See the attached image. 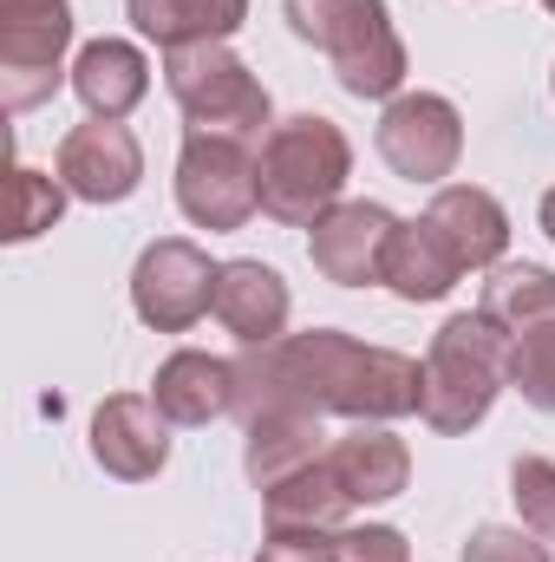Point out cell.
Listing matches in <instances>:
<instances>
[{
  "label": "cell",
  "mask_w": 555,
  "mask_h": 562,
  "mask_svg": "<svg viewBox=\"0 0 555 562\" xmlns=\"http://www.w3.org/2000/svg\"><path fill=\"white\" fill-rule=\"evenodd\" d=\"M353 510H360V504L347 497V484H340V471H333L327 458L287 471L281 484L262 491V517H269V524H320V530H347Z\"/></svg>",
  "instance_id": "obj_21"
},
{
  "label": "cell",
  "mask_w": 555,
  "mask_h": 562,
  "mask_svg": "<svg viewBox=\"0 0 555 562\" xmlns=\"http://www.w3.org/2000/svg\"><path fill=\"white\" fill-rule=\"evenodd\" d=\"M543 236H550V243H555V190H550V196H543Z\"/></svg>",
  "instance_id": "obj_29"
},
{
  "label": "cell",
  "mask_w": 555,
  "mask_h": 562,
  "mask_svg": "<svg viewBox=\"0 0 555 562\" xmlns=\"http://www.w3.org/2000/svg\"><path fill=\"white\" fill-rule=\"evenodd\" d=\"M510 497H517L523 530L543 537V543H555V458L523 451V458L510 464Z\"/></svg>",
  "instance_id": "obj_25"
},
{
  "label": "cell",
  "mask_w": 555,
  "mask_h": 562,
  "mask_svg": "<svg viewBox=\"0 0 555 562\" xmlns=\"http://www.w3.org/2000/svg\"><path fill=\"white\" fill-rule=\"evenodd\" d=\"M66 196H72V190H66L59 177L20 164V170H13V223H7V243H33V236H46V229L66 216Z\"/></svg>",
  "instance_id": "obj_23"
},
{
  "label": "cell",
  "mask_w": 555,
  "mask_h": 562,
  "mask_svg": "<svg viewBox=\"0 0 555 562\" xmlns=\"http://www.w3.org/2000/svg\"><path fill=\"white\" fill-rule=\"evenodd\" d=\"M510 386L536 413H555V321L517 334V347H510Z\"/></svg>",
  "instance_id": "obj_24"
},
{
  "label": "cell",
  "mask_w": 555,
  "mask_h": 562,
  "mask_svg": "<svg viewBox=\"0 0 555 562\" xmlns=\"http://www.w3.org/2000/svg\"><path fill=\"white\" fill-rule=\"evenodd\" d=\"M327 464L340 471V484H347L353 504H393V497L406 491V477H412V451H406V438H393L386 425H353V431H340V438L327 445Z\"/></svg>",
  "instance_id": "obj_17"
},
{
  "label": "cell",
  "mask_w": 555,
  "mask_h": 562,
  "mask_svg": "<svg viewBox=\"0 0 555 562\" xmlns=\"http://www.w3.org/2000/svg\"><path fill=\"white\" fill-rule=\"evenodd\" d=\"M177 210L196 229H209V236L242 229L262 210L256 144L223 138V132H183V150H177Z\"/></svg>",
  "instance_id": "obj_6"
},
{
  "label": "cell",
  "mask_w": 555,
  "mask_h": 562,
  "mask_svg": "<svg viewBox=\"0 0 555 562\" xmlns=\"http://www.w3.org/2000/svg\"><path fill=\"white\" fill-rule=\"evenodd\" d=\"M424 223L444 236V249H451L464 269H497L503 249H510V216H503V203H497L490 190H477V183H438Z\"/></svg>",
  "instance_id": "obj_13"
},
{
  "label": "cell",
  "mask_w": 555,
  "mask_h": 562,
  "mask_svg": "<svg viewBox=\"0 0 555 562\" xmlns=\"http://www.w3.org/2000/svg\"><path fill=\"white\" fill-rule=\"evenodd\" d=\"M256 177H262V216H275L287 229H314L353 177V144L333 119L294 112L262 138Z\"/></svg>",
  "instance_id": "obj_3"
},
{
  "label": "cell",
  "mask_w": 555,
  "mask_h": 562,
  "mask_svg": "<svg viewBox=\"0 0 555 562\" xmlns=\"http://www.w3.org/2000/svg\"><path fill=\"white\" fill-rule=\"evenodd\" d=\"M327 445H333V438L320 431L314 413H262V419L242 425V471H249L256 491H269L287 471L327 458Z\"/></svg>",
  "instance_id": "obj_18"
},
{
  "label": "cell",
  "mask_w": 555,
  "mask_h": 562,
  "mask_svg": "<svg viewBox=\"0 0 555 562\" xmlns=\"http://www.w3.org/2000/svg\"><path fill=\"white\" fill-rule=\"evenodd\" d=\"M216 276H223V262H209L190 236H163L132 269V307L157 334H190L216 307Z\"/></svg>",
  "instance_id": "obj_8"
},
{
  "label": "cell",
  "mask_w": 555,
  "mask_h": 562,
  "mask_svg": "<svg viewBox=\"0 0 555 562\" xmlns=\"http://www.w3.org/2000/svg\"><path fill=\"white\" fill-rule=\"evenodd\" d=\"M132 26L150 46L183 53V46H216L249 20V0H125Z\"/></svg>",
  "instance_id": "obj_19"
},
{
  "label": "cell",
  "mask_w": 555,
  "mask_h": 562,
  "mask_svg": "<svg viewBox=\"0 0 555 562\" xmlns=\"http://www.w3.org/2000/svg\"><path fill=\"white\" fill-rule=\"evenodd\" d=\"M510 347H517V334H503L484 307L451 314L431 334L424 360H418V419L438 438H457V431L484 425L497 393L510 386Z\"/></svg>",
  "instance_id": "obj_2"
},
{
  "label": "cell",
  "mask_w": 555,
  "mask_h": 562,
  "mask_svg": "<svg viewBox=\"0 0 555 562\" xmlns=\"http://www.w3.org/2000/svg\"><path fill=\"white\" fill-rule=\"evenodd\" d=\"M340 562H412V543L393 524H347L340 530Z\"/></svg>",
  "instance_id": "obj_28"
},
{
  "label": "cell",
  "mask_w": 555,
  "mask_h": 562,
  "mask_svg": "<svg viewBox=\"0 0 555 562\" xmlns=\"http://www.w3.org/2000/svg\"><path fill=\"white\" fill-rule=\"evenodd\" d=\"M256 562H340V530L320 524H269L256 543Z\"/></svg>",
  "instance_id": "obj_26"
},
{
  "label": "cell",
  "mask_w": 555,
  "mask_h": 562,
  "mask_svg": "<svg viewBox=\"0 0 555 562\" xmlns=\"http://www.w3.org/2000/svg\"><path fill=\"white\" fill-rule=\"evenodd\" d=\"M150 400H157V413L170 425H216L223 413H236V360L177 347V353L157 367Z\"/></svg>",
  "instance_id": "obj_14"
},
{
  "label": "cell",
  "mask_w": 555,
  "mask_h": 562,
  "mask_svg": "<svg viewBox=\"0 0 555 562\" xmlns=\"http://www.w3.org/2000/svg\"><path fill=\"white\" fill-rule=\"evenodd\" d=\"M163 86H170L177 112L190 119V132H223V138H242V144H262L275 132L269 86L229 53V40L163 53Z\"/></svg>",
  "instance_id": "obj_5"
},
{
  "label": "cell",
  "mask_w": 555,
  "mask_h": 562,
  "mask_svg": "<svg viewBox=\"0 0 555 562\" xmlns=\"http://www.w3.org/2000/svg\"><path fill=\"white\" fill-rule=\"evenodd\" d=\"M66 46H72L66 0H0V105L13 119L59 92Z\"/></svg>",
  "instance_id": "obj_7"
},
{
  "label": "cell",
  "mask_w": 555,
  "mask_h": 562,
  "mask_svg": "<svg viewBox=\"0 0 555 562\" xmlns=\"http://www.w3.org/2000/svg\"><path fill=\"white\" fill-rule=\"evenodd\" d=\"M287 307H294V294H287V281L281 269L269 262H223V276H216V321L242 340V347H269L287 334Z\"/></svg>",
  "instance_id": "obj_15"
},
{
  "label": "cell",
  "mask_w": 555,
  "mask_h": 562,
  "mask_svg": "<svg viewBox=\"0 0 555 562\" xmlns=\"http://www.w3.org/2000/svg\"><path fill=\"white\" fill-rule=\"evenodd\" d=\"M503 334H523V327H543L555 321V269L543 262H497L484 281V301H477Z\"/></svg>",
  "instance_id": "obj_22"
},
{
  "label": "cell",
  "mask_w": 555,
  "mask_h": 562,
  "mask_svg": "<svg viewBox=\"0 0 555 562\" xmlns=\"http://www.w3.org/2000/svg\"><path fill=\"white\" fill-rule=\"evenodd\" d=\"M314 413V419L393 425L418 413V360L393 347H366L340 327L281 334L269 347H242L236 360V419Z\"/></svg>",
  "instance_id": "obj_1"
},
{
  "label": "cell",
  "mask_w": 555,
  "mask_h": 562,
  "mask_svg": "<svg viewBox=\"0 0 555 562\" xmlns=\"http://www.w3.org/2000/svg\"><path fill=\"white\" fill-rule=\"evenodd\" d=\"M92 464L118 484H144L170 464V419L144 393H112L92 413Z\"/></svg>",
  "instance_id": "obj_12"
},
{
  "label": "cell",
  "mask_w": 555,
  "mask_h": 562,
  "mask_svg": "<svg viewBox=\"0 0 555 562\" xmlns=\"http://www.w3.org/2000/svg\"><path fill=\"white\" fill-rule=\"evenodd\" d=\"M457 562H555L550 543L543 537H530V530H510V524H477L471 537H464V557Z\"/></svg>",
  "instance_id": "obj_27"
},
{
  "label": "cell",
  "mask_w": 555,
  "mask_h": 562,
  "mask_svg": "<svg viewBox=\"0 0 555 562\" xmlns=\"http://www.w3.org/2000/svg\"><path fill=\"white\" fill-rule=\"evenodd\" d=\"M59 183L79 203H125L144 183V150L125 119H86L59 138Z\"/></svg>",
  "instance_id": "obj_11"
},
{
  "label": "cell",
  "mask_w": 555,
  "mask_h": 562,
  "mask_svg": "<svg viewBox=\"0 0 555 562\" xmlns=\"http://www.w3.org/2000/svg\"><path fill=\"white\" fill-rule=\"evenodd\" d=\"M543 7H550V13H555V0H543Z\"/></svg>",
  "instance_id": "obj_30"
},
{
  "label": "cell",
  "mask_w": 555,
  "mask_h": 562,
  "mask_svg": "<svg viewBox=\"0 0 555 562\" xmlns=\"http://www.w3.org/2000/svg\"><path fill=\"white\" fill-rule=\"evenodd\" d=\"M380 157L406 183H444L464 157V119L444 92H399L380 112Z\"/></svg>",
  "instance_id": "obj_9"
},
{
  "label": "cell",
  "mask_w": 555,
  "mask_h": 562,
  "mask_svg": "<svg viewBox=\"0 0 555 562\" xmlns=\"http://www.w3.org/2000/svg\"><path fill=\"white\" fill-rule=\"evenodd\" d=\"M72 92L86 119H132L150 92V59L132 40H86L72 59Z\"/></svg>",
  "instance_id": "obj_16"
},
{
  "label": "cell",
  "mask_w": 555,
  "mask_h": 562,
  "mask_svg": "<svg viewBox=\"0 0 555 562\" xmlns=\"http://www.w3.org/2000/svg\"><path fill=\"white\" fill-rule=\"evenodd\" d=\"M550 86H555V72H550Z\"/></svg>",
  "instance_id": "obj_31"
},
{
  "label": "cell",
  "mask_w": 555,
  "mask_h": 562,
  "mask_svg": "<svg viewBox=\"0 0 555 562\" xmlns=\"http://www.w3.org/2000/svg\"><path fill=\"white\" fill-rule=\"evenodd\" d=\"M399 236V216L373 196L360 203H333L314 229H307V256L333 288H373L386 276V249Z\"/></svg>",
  "instance_id": "obj_10"
},
{
  "label": "cell",
  "mask_w": 555,
  "mask_h": 562,
  "mask_svg": "<svg viewBox=\"0 0 555 562\" xmlns=\"http://www.w3.org/2000/svg\"><path fill=\"white\" fill-rule=\"evenodd\" d=\"M294 40L333 59L340 92L353 99H399L406 92V40L386 0H287Z\"/></svg>",
  "instance_id": "obj_4"
},
{
  "label": "cell",
  "mask_w": 555,
  "mask_h": 562,
  "mask_svg": "<svg viewBox=\"0 0 555 562\" xmlns=\"http://www.w3.org/2000/svg\"><path fill=\"white\" fill-rule=\"evenodd\" d=\"M464 276V262L444 249V236L418 216V223H399V236H393V249H386V288L399 294V301H444L451 288Z\"/></svg>",
  "instance_id": "obj_20"
}]
</instances>
